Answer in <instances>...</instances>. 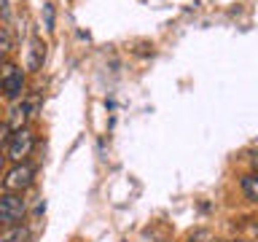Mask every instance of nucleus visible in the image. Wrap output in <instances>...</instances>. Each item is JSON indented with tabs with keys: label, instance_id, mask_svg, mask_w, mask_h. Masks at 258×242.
Wrapping results in <instances>:
<instances>
[{
	"label": "nucleus",
	"instance_id": "f257e3e1",
	"mask_svg": "<svg viewBox=\"0 0 258 242\" xmlns=\"http://www.w3.org/2000/svg\"><path fill=\"white\" fill-rule=\"evenodd\" d=\"M24 215H27V202H24L22 194H11V191L0 194V226L22 223Z\"/></svg>",
	"mask_w": 258,
	"mask_h": 242
},
{
	"label": "nucleus",
	"instance_id": "f03ea898",
	"mask_svg": "<svg viewBox=\"0 0 258 242\" xmlns=\"http://www.w3.org/2000/svg\"><path fill=\"white\" fill-rule=\"evenodd\" d=\"M32 180H35V167L30 164V161H19V164H14L11 169L6 172L3 177V191H11V194H22L27 191Z\"/></svg>",
	"mask_w": 258,
	"mask_h": 242
},
{
	"label": "nucleus",
	"instance_id": "7ed1b4c3",
	"mask_svg": "<svg viewBox=\"0 0 258 242\" xmlns=\"http://www.w3.org/2000/svg\"><path fill=\"white\" fill-rule=\"evenodd\" d=\"M0 92L8 100H16L24 92V73L14 62H0Z\"/></svg>",
	"mask_w": 258,
	"mask_h": 242
},
{
	"label": "nucleus",
	"instance_id": "20e7f679",
	"mask_svg": "<svg viewBox=\"0 0 258 242\" xmlns=\"http://www.w3.org/2000/svg\"><path fill=\"white\" fill-rule=\"evenodd\" d=\"M32 148H35V135L30 132L27 127L24 129H16V132H11V137H8V159H14L16 164L19 161H27V156L32 153Z\"/></svg>",
	"mask_w": 258,
	"mask_h": 242
},
{
	"label": "nucleus",
	"instance_id": "39448f33",
	"mask_svg": "<svg viewBox=\"0 0 258 242\" xmlns=\"http://www.w3.org/2000/svg\"><path fill=\"white\" fill-rule=\"evenodd\" d=\"M38 102H40L38 97H27V100H22V102L14 105V108H11V116H8V127H11V132L27 127V118L38 110Z\"/></svg>",
	"mask_w": 258,
	"mask_h": 242
},
{
	"label": "nucleus",
	"instance_id": "423d86ee",
	"mask_svg": "<svg viewBox=\"0 0 258 242\" xmlns=\"http://www.w3.org/2000/svg\"><path fill=\"white\" fill-rule=\"evenodd\" d=\"M30 239V229L22 223L14 226H0V242H27Z\"/></svg>",
	"mask_w": 258,
	"mask_h": 242
},
{
	"label": "nucleus",
	"instance_id": "0eeeda50",
	"mask_svg": "<svg viewBox=\"0 0 258 242\" xmlns=\"http://www.w3.org/2000/svg\"><path fill=\"white\" fill-rule=\"evenodd\" d=\"M43 59H46V43L35 38V40L30 43V59H27V70H38L40 65H43Z\"/></svg>",
	"mask_w": 258,
	"mask_h": 242
},
{
	"label": "nucleus",
	"instance_id": "6e6552de",
	"mask_svg": "<svg viewBox=\"0 0 258 242\" xmlns=\"http://www.w3.org/2000/svg\"><path fill=\"white\" fill-rule=\"evenodd\" d=\"M239 189H242V194H245L250 202H258V175L255 172L242 175L239 177Z\"/></svg>",
	"mask_w": 258,
	"mask_h": 242
},
{
	"label": "nucleus",
	"instance_id": "1a4fd4ad",
	"mask_svg": "<svg viewBox=\"0 0 258 242\" xmlns=\"http://www.w3.org/2000/svg\"><path fill=\"white\" fill-rule=\"evenodd\" d=\"M8 51H11V35H8V30L0 24V59H6Z\"/></svg>",
	"mask_w": 258,
	"mask_h": 242
},
{
	"label": "nucleus",
	"instance_id": "9d476101",
	"mask_svg": "<svg viewBox=\"0 0 258 242\" xmlns=\"http://www.w3.org/2000/svg\"><path fill=\"white\" fill-rule=\"evenodd\" d=\"M43 16H46V30L51 32L54 30V6L51 3H43Z\"/></svg>",
	"mask_w": 258,
	"mask_h": 242
},
{
	"label": "nucleus",
	"instance_id": "9b49d317",
	"mask_svg": "<svg viewBox=\"0 0 258 242\" xmlns=\"http://www.w3.org/2000/svg\"><path fill=\"white\" fill-rule=\"evenodd\" d=\"M8 137H11V127H8V121H0V145L8 143Z\"/></svg>",
	"mask_w": 258,
	"mask_h": 242
},
{
	"label": "nucleus",
	"instance_id": "f8f14e48",
	"mask_svg": "<svg viewBox=\"0 0 258 242\" xmlns=\"http://www.w3.org/2000/svg\"><path fill=\"white\" fill-rule=\"evenodd\" d=\"M250 164H253V169H255V175H258V153H253V156H250Z\"/></svg>",
	"mask_w": 258,
	"mask_h": 242
},
{
	"label": "nucleus",
	"instance_id": "ddd939ff",
	"mask_svg": "<svg viewBox=\"0 0 258 242\" xmlns=\"http://www.w3.org/2000/svg\"><path fill=\"white\" fill-rule=\"evenodd\" d=\"M6 159H8V156L3 153V148H0V172H3V167H6Z\"/></svg>",
	"mask_w": 258,
	"mask_h": 242
},
{
	"label": "nucleus",
	"instance_id": "4468645a",
	"mask_svg": "<svg viewBox=\"0 0 258 242\" xmlns=\"http://www.w3.org/2000/svg\"><path fill=\"white\" fill-rule=\"evenodd\" d=\"M231 242H239V239H231Z\"/></svg>",
	"mask_w": 258,
	"mask_h": 242
}]
</instances>
